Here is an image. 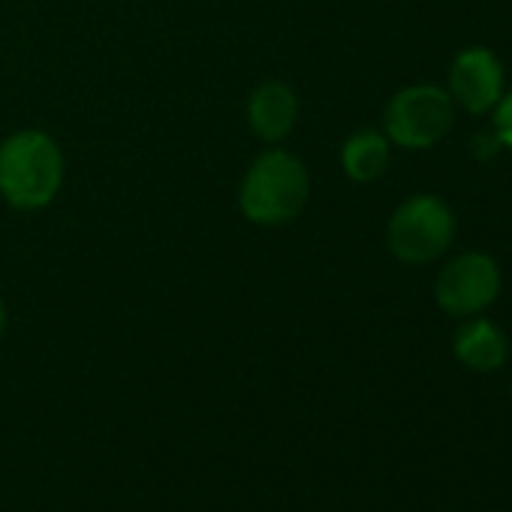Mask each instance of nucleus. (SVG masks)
I'll return each instance as SVG.
<instances>
[{
    "label": "nucleus",
    "instance_id": "f257e3e1",
    "mask_svg": "<svg viewBox=\"0 0 512 512\" xmlns=\"http://www.w3.org/2000/svg\"><path fill=\"white\" fill-rule=\"evenodd\" d=\"M311 172L302 157L281 145H269L256 154L238 184V211L247 223L278 229L308 208Z\"/></svg>",
    "mask_w": 512,
    "mask_h": 512
},
{
    "label": "nucleus",
    "instance_id": "f03ea898",
    "mask_svg": "<svg viewBox=\"0 0 512 512\" xmlns=\"http://www.w3.org/2000/svg\"><path fill=\"white\" fill-rule=\"evenodd\" d=\"M67 160L46 130H16L0 142V199L16 211L49 208L64 187Z\"/></svg>",
    "mask_w": 512,
    "mask_h": 512
},
{
    "label": "nucleus",
    "instance_id": "7ed1b4c3",
    "mask_svg": "<svg viewBox=\"0 0 512 512\" xmlns=\"http://www.w3.org/2000/svg\"><path fill=\"white\" fill-rule=\"evenodd\" d=\"M455 211L437 193L407 196L386 223V247L404 266H431L455 241Z\"/></svg>",
    "mask_w": 512,
    "mask_h": 512
},
{
    "label": "nucleus",
    "instance_id": "20e7f679",
    "mask_svg": "<svg viewBox=\"0 0 512 512\" xmlns=\"http://www.w3.org/2000/svg\"><path fill=\"white\" fill-rule=\"evenodd\" d=\"M455 100L443 85L416 82L395 91L383 109V133L392 148L428 151L455 127Z\"/></svg>",
    "mask_w": 512,
    "mask_h": 512
},
{
    "label": "nucleus",
    "instance_id": "39448f33",
    "mask_svg": "<svg viewBox=\"0 0 512 512\" xmlns=\"http://www.w3.org/2000/svg\"><path fill=\"white\" fill-rule=\"evenodd\" d=\"M503 287L500 266L491 253L482 250H464L455 253L452 260L443 263V269L434 278V302L446 317L467 320L476 314H485Z\"/></svg>",
    "mask_w": 512,
    "mask_h": 512
},
{
    "label": "nucleus",
    "instance_id": "423d86ee",
    "mask_svg": "<svg viewBox=\"0 0 512 512\" xmlns=\"http://www.w3.org/2000/svg\"><path fill=\"white\" fill-rule=\"evenodd\" d=\"M446 91L467 115H491L506 91V70L488 46H467L449 64Z\"/></svg>",
    "mask_w": 512,
    "mask_h": 512
},
{
    "label": "nucleus",
    "instance_id": "0eeeda50",
    "mask_svg": "<svg viewBox=\"0 0 512 512\" xmlns=\"http://www.w3.org/2000/svg\"><path fill=\"white\" fill-rule=\"evenodd\" d=\"M244 115H247V127L256 139L266 145H281L296 130L299 94L293 85H287L281 79H266L250 91V97L244 103Z\"/></svg>",
    "mask_w": 512,
    "mask_h": 512
},
{
    "label": "nucleus",
    "instance_id": "6e6552de",
    "mask_svg": "<svg viewBox=\"0 0 512 512\" xmlns=\"http://www.w3.org/2000/svg\"><path fill=\"white\" fill-rule=\"evenodd\" d=\"M452 356L476 374L500 371L509 359V341L497 323L476 314L461 320V326L452 335Z\"/></svg>",
    "mask_w": 512,
    "mask_h": 512
},
{
    "label": "nucleus",
    "instance_id": "1a4fd4ad",
    "mask_svg": "<svg viewBox=\"0 0 512 512\" xmlns=\"http://www.w3.org/2000/svg\"><path fill=\"white\" fill-rule=\"evenodd\" d=\"M392 163V142L383 130L362 127L350 133L341 145V169L356 184H374L386 175Z\"/></svg>",
    "mask_w": 512,
    "mask_h": 512
},
{
    "label": "nucleus",
    "instance_id": "9d476101",
    "mask_svg": "<svg viewBox=\"0 0 512 512\" xmlns=\"http://www.w3.org/2000/svg\"><path fill=\"white\" fill-rule=\"evenodd\" d=\"M491 127L503 142V151H512V88L503 91L500 103L491 112Z\"/></svg>",
    "mask_w": 512,
    "mask_h": 512
},
{
    "label": "nucleus",
    "instance_id": "9b49d317",
    "mask_svg": "<svg viewBox=\"0 0 512 512\" xmlns=\"http://www.w3.org/2000/svg\"><path fill=\"white\" fill-rule=\"evenodd\" d=\"M500 151H503V142H500V136L494 133V127H485V130L473 133V139H470V154H473L476 160L488 163V160H494Z\"/></svg>",
    "mask_w": 512,
    "mask_h": 512
},
{
    "label": "nucleus",
    "instance_id": "f8f14e48",
    "mask_svg": "<svg viewBox=\"0 0 512 512\" xmlns=\"http://www.w3.org/2000/svg\"><path fill=\"white\" fill-rule=\"evenodd\" d=\"M4 332H7V305L0 299V338H4Z\"/></svg>",
    "mask_w": 512,
    "mask_h": 512
},
{
    "label": "nucleus",
    "instance_id": "ddd939ff",
    "mask_svg": "<svg viewBox=\"0 0 512 512\" xmlns=\"http://www.w3.org/2000/svg\"><path fill=\"white\" fill-rule=\"evenodd\" d=\"M509 404H512V395H509Z\"/></svg>",
    "mask_w": 512,
    "mask_h": 512
}]
</instances>
